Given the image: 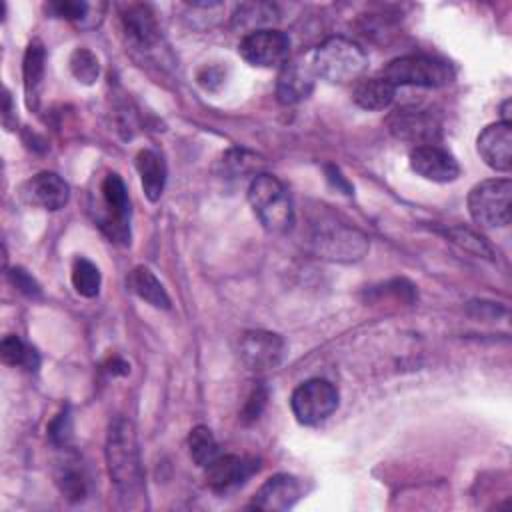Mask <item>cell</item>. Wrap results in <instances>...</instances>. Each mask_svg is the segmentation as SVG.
I'll return each mask as SVG.
<instances>
[{
  "label": "cell",
  "instance_id": "1",
  "mask_svg": "<svg viewBox=\"0 0 512 512\" xmlns=\"http://www.w3.org/2000/svg\"><path fill=\"white\" fill-rule=\"evenodd\" d=\"M106 464L120 498L128 506H136L144 496V468L136 430L124 416H116L108 426Z\"/></svg>",
  "mask_w": 512,
  "mask_h": 512
},
{
  "label": "cell",
  "instance_id": "2",
  "mask_svg": "<svg viewBox=\"0 0 512 512\" xmlns=\"http://www.w3.org/2000/svg\"><path fill=\"white\" fill-rule=\"evenodd\" d=\"M312 64L318 78L330 84H348L362 76L368 56L354 40L330 36L312 50Z\"/></svg>",
  "mask_w": 512,
  "mask_h": 512
},
{
  "label": "cell",
  "instance_id": "3",
  "mask_svg": "<svg viewBox=\"0 0 512 512\" xmlns=\"http://www.w3.org/2000/svg\"><path fill=\"white\" fill-rule=\"evenodd\" d=\"M248 202L260 224L272 234H284L294 224V206L286 186L274 176L260 172L248 184Z\"/></svg>",
  "mask_w": 512,
  "mask_h": 512
},
{
  "label": "cell",
  "instance_id": "4",
  "mask_svg": "<svg viewBox=\"0 0 512 512\" xmlns=\"http://www.w3.org/2000/svg\"><path fill=\"white\" fill-rule=\"evenodd\" d=\"M392 86H420V88H438L448 84L454 78V72L448 62L424 56L408 54L390 60L380 74Z\"/></svg>",
  "mask_w": 512,
  "mask_h": 512
},
{
  "label": "cell",
  "instance_id": "5",
  "mask_svg": "<svg viewBox=\"0 0 512 512\" xmlns=\"http://www.w3.org/2000/svg\"><path fill=\"white\" fill-rule=\"evenodd\" d=\"M512 182L508 178H490L476 184L468 194V212L484 228H502L510 224Z\"/></svg>",
  "mask_w": 512,
  "mask_h": 512
},
{
  "label": "cell",
  "instance_id": "6",
  "mask_svg": "<svg viewBox=\"0 0 512 512\" xmlns=\"http://www.w3.org/2000/svg\"><path fill=\"white\" fill-rule=\"evenodd\" d=\"M290 408L300 424L316 426L338 408V390L324 378H310L292 392Z\"/></svg>",
  "mask_w": 512,
  "mask_h": 512
},
{
  "label": "cell",
  "instance_id": "7",
  "mask_svg": "<svg viewBox=\"0 0 512 512\" xmlns=\"http://www.w3.org/2000/svg\"><path fill=\"white\" fill-rule=\"evenodd\" d=\"M238 54L250 66L276 68L290 58V38L276 28L248 30L238 44Z\"/></svg>",
  "mask_w": 512,
  "mask_h": 512
},
{
  "label": "cell",
  "instance_id": "8",
  "mask_svg": "<svg viewBox=\"0 0 512 512\" xmlns=\"http://www.w3.org/2000/svg\"><path fill=\"white\" fill-rule=\"evenodd\" d=\"M312 246L320 258L336 262H354L368 252V238L354 228L330 224L314 230Z\"/></svg>",
  "mask_w": 512,
  "mask_h": 512
},
{
  "label": "cell",
  "instance_id": "9",
  "mask_svg": "<svg viewBox=\"0 0 512 512\" xmlns=\"http://www.w3.org/2000/svg\"><path fill=\"white\" fill-rule=\"evenodd\" d=\"M102 202L106 206V216L102 218V230L114 242L130 240V200L126 186L118 174H108L100 186Z\"/></svg>",
  "mask_w": 512,
  "mask_h": 512
},
{
  "label": "cell",
  "instance_id": "10",
  "mask_svg": "<svg viewBox=\"0 0 512 512\" xmlns=\"http://www.w3.org/2000/svg\"><path fill=\"white\" fill-rule=\"evenodd\" d=\"M388 130L398 140L414 146L436 144L442 134L440 120L430 110L422 108H398L388 118Z\"/></svg>",
  "mask_w": 512,
  "mask_h": 512
},
{
  "label": "cell",
  "instance_id": "11",
  "mask_svg": "<svg viewBox=\"0 0 512 512\" xmlns=\"http://www.w3.org/2000/svg\"><path fill=\"white\" fill-rule=\"evenodd\" d=\"M240 356L252 372H268L282 364L286 356V342L280 334L250 330L240 338Z\"/></svg>",
  "mask_w": 512,
  "mask_h": 512
},
{
  "label": "cell",
  "instance_id": "12",
  "mask_svg": "<svg viewBox=\"0 0 512 512\" xmlns=\"http://www.w3.org/2000/svg\"><path fill=\"white\" fill-rule=\"evenodd\" d=\"M316 72L312 64V52L300 54L296 58H288L280 66L278 80H276V96L282 104H298L306 100L316 82Z\"/></svg>",
  "mask_w": 512,
  "mask_h": 512
},
{
  "label": "cell",
  "instance_id": "13",
  "mask_svg": "<svg viewBox=\"0 0 512 512\" xmlns=\"http://www.w3.org/2000/svg\"><path fill=\"white\" fill-rule=\"evenodd\" d=\"M410 168L430 182H452L460 176L456 158L438 144L414 146L410 152Z\"/></svg>",
  "mask_w": 512,
  "mask_h": 512
},
{
  "label": "cell",
  "instance_id": "14",
  "mask_svg": "<svg viewBox=\"0 0 512 512\" xmlns=\"http://www.w3.org/2000/svg\"><path fill=\"white\" fill-rule=\"evenodd\" d=\"M258 468L260 464L254 458L236 456V454H218L204 470H206V482L214 492H228L244 484L254 472H258Z\"/></svg>",
  "mask_w": 512,
  "mask_h": 512
},
{
  "label": "cell",
  "instance_id": "15",
  "mask_svg": "<svg viewBox=\"0 0 512 512\" xmlns=\"http://www.w3.org/2000/svg\"><path fill=\"white\" fill-rule=\"evenodd\" d=\"M476 148L486 166L496 172L512 168V124L506 120L488 124L476 138Z\"/></svg>",
  "mask_w": 512,
  "mask_h": 512
},
{
  "label": "cell",
  "instance_id": "16",
  "mask_svg": "<svg viewBox=\"0 0 512 512\" xmlns=\"http://www.w3.org/2000/svg\"><path fill=\"white\" fill-rule=\"evenodd\" d=\"M20 196L26 204L38 206L44 210H60L66 206L70 198V188L56 172H38L32 178H28L22 188Z\"/></svg>",
  "mask_w": 512,
  "mask_h": 512
},
{
  "label": "cell",
  "instance_id": "17",
  "mask_svg": "<svg viewBox=\"0 0 512 512\" xmlns=\"http://www.w3.org/2000/svg\"><path fill=\"white\" fill-rule=\"evenodd\" d=\"M300 494L302 488L294 476L274 474L256 490L250 506L266 512H284L298 502Z\"/></svg>",
  "mask_w": 512,
  "mask_h": 512
},
{
  "label": "cell",
  "instance_id": "18",
  "mask_svg": "<svg viewBox=\"0 0 512 512\" xmlns=\"http://www.w3.org/2000/svg\"><path fill=\"white\" fill-rule=\"evenodd\" d=\"M122 28L130 42H134L140 48H150L158 42L160 30L156 16L148 4H128L124 6L122 14Z\"/></svg>",
  "mask_w": 512,
  "mask_h": 512
},
{
  "label": "cell",
  "instance_id": "19",
  "mask_svg": "<svg viewBox=\"0 0 512 512\" xmlns=\"http://www.w3.org/2000/svg\"><path fill=\"white\" fill-rule=\"evenodd\" d=\"M136 170L140 174L142 190L150 202H156L166 186V162L164 158L154 150H140L136 154Z\"/></svg>",
  "mask_w": 512,
  "mask_h": 512
},
{
  "label": "cell",
  "instance_id": "20",
  "mask_svg": "<svg viewBox=\"0 0 512 512\" xmlns=\"http://www.w3.org/2000/svg\"><path fill=\"white\" fill-rule=\"evenodd\" d=\"M396 86H392L382 76L362 78L354 84L352 100L364 110H384L394 102Z\"/></svg>",
  "mask_w": 512,
  "mask_h": 512
},
{
  "label": "cell",
  "instance_id": "21",
  "mask_svg": "<svg viewBox=\"0 0 512 512\" xmlns=\"http://www.w3.org/2000/svg\"><path fill=\"white\" fill-rule=\"evenodd\" d=\"M44 64H46L44 46L38 40L30 42L24 52V62H22L24 92H26V102L30 108L38 106V92H40L42 78H44Z\"/></svg>",
  "mask_w": 512,
  "mask_h": 512
},
{
  "label": "cell",
  "instance_id": "22",
  "mask_svg": "<svg viewBox=\"0 0 512 512\" xmlns=\"http://www.w3.org/2000/svg\"><path fill=\"white\" fill-rule=\"evenodd\" d=\"M128 288L142 298L144 302H148L154 308H162L168 310L170 308V296L166 294L162 282L154 276V272L146 266H136L130 276H128Z\"/></svg>",
  "mask_w": 512,
  "mask_h": 512
},
{
  "label": "cell",
  "instance_id": "23",
  "mask_svg": "<svg viewBox=\"0 0 512 512\" xmlns=\"http://www.w3.org/2000/svg\"><path fill=\"white\" fill-rule=\"evenodd\" d=\"M56 486L70 502H80L86 496V476L76 454H64L56 466Z\"/></svg>",
  "mask_w": 512,
  "mask_h": 512
},
{
  "label": "cell",
  "instance_id": "24",
  "mask_svg": "<svg viewBox=\"0 0 512 512\" xmlns=\"http://www.w3.org/2000/svg\"><path fill=\"white\" fill-rule=\"evenodd\" d=\"M72 286L74 290L84 296V298H94L100 292V284H102V276L100 270L94 262H90L88 258L78 256L72 264Z\"/></svg>",
  "mask_w": 512,
  "mask_h": 512
},
{
  "label": "cell",
  "instance_id": "25",
  "mask_svg": "<svg viewBox=\"0 0 512 512\" xmlns=\"http://www.w3.org/2000/svg\"><path fill=\"white\" fill-rule=\"evenodd\" d=\"M188 450H190V458L202 468H206L220 454L218 442L210 432V428L206 426H196L190 430Z\"/></svg>",
  "mask_w": 512,
  "mask_h": 512
},
{
  "label": "cell",
  "instance_id": "26",
  "mask_svg": "<svg viewBox=\"0 0 512 512\" xmlns=\"http://www.w3.org/2000/svg\"><path fill=\"white\" fill-rule=\"evenodd\" d=\"M262 158L252 154V152H246V150H228L222 160H220V166H222V174L226 178H236V176H246V174H260V162Z\"/></svg>",
  "mask_w": 512,
  "mask_h": 512
},
{
  "label": "cell",
  "instance_id": "27",
  "mask_svg": "<svg viewBox=\"0 0 512 512\" xmlns=\"http://www.w3.org/2000/svg\"><path fill=\"white\" fill-rule=\"evenodd\" d=\"M0 356L2 362L8 366H22L28 370H34L38 366V356L34 350H30L18 336L8 334L4 336L0 344Z\"/></svg>",
  "mask_w": 512,
  "mask_h": 512
},
{
  "label": "cell",
  "instance_id": "28",
  "mask_svg": "<svg viewBox=\"0 0 512 512\" xmlns=\"http://www.w3.org/2000/svg\"><path fill=\"white\" fill-rule=\"evenodd\" d=\"M70 72L82 84H94L100 74L98 58L88 48H76L70 54Z\"/></svg>",
  "mask_w": 512,
  "mask_h": 512
},
{
  "label": "cell",
  "instance_id": "29",
  "mask_svg": "<svg viewBox=\"0 0 512 512\" xmlns=\"http://www.w3.org/2000/svg\"><path fill=\"white\" fill-rule=\"evenodd\" d=\"M100 4H88V2H78V0H60V2H50L46 10L56 16L64 18L70 22H76L80 26H86V20L92 16V10H96Z\"/></svg>",
  "mask_w": 512,
  "mask_h": 512
},
{
  "label": "cell",
  "instance_id": "30",
  "mask_svg": "<svg viewBox=\"0 0 512 512\" xmlns=\"http://www.w3.org/2000/svg\"><path fill=\"white\" fill-rule=\"evenodd\" d=\"M446 234L450 236V240H454L456 244H460L468 252H474V254L486 256V258L492 256V252H490L488 244L484 242V238H480L478 234H474V232H470L466 228H450Z\"/></svg>",
  "mask_w": 512,
  "mask_h": 512
},
{
  "label": "cell",
  "instance_id": "31",
  "mask_svg": "<svg viewBox=\"0 0 512 512\" xmlns=\"http://www.w3.org/2000/svg\"><path fill=\"white\" fill-rule=\"evenodd\" d=\"M72 436V416L68 408H64L60 414L54 416V420L48 424V438L54 446H64L68 444Z\"/></svg>",
  "mask_w": 512,
  "mask_h": 512
},
{
  "label": "cell",
  "instance_id": "32",
  "mask_svg": "<svg viewBox=\"0 0 512 512\" xmlns=\"http://www.w3.org/2000/svg\"><path fill=\"white\" fill-rule=\"evenodd\" d=\"M266 398H268V392H266L264 384L258 382V384L252 388V392H250V396H248V400H246V404H244V408H242V420H244V422H254V420H258V416L262 414V410H264V406H266Z\"/></svg>",
  "mask_w": 512,
  "mask_h": 512
},
{
  "label": "cell",
  "instance_id": "33",
  "mask_svg": "<svg viewBox=\"0 0 512 512\" xmlns=\"http://www.w3.org/2000/svg\"><path fill=\"white\" fill-rule=\"evenodd\" d=\"M10 280H12V284H14L22 294H26V296H38V294H40L38 282H36L24 268H20V266H16V268L10 270Z\"/></svg>",
  "mask_w": 512,
  "mask_h": 512
},
{
  "label": "cell",
  "instance_id": "34",
  "mask_svg": "<svg viewBox=\"0 0 512 512\" xmlns=\"http://www.w3.org/2000/svg\"><path fill=\"white\" fill-rule=\"evenodd\" d=\"M128 364L126 362H122V360H118V358H114L112 362H110V372L112 374H128Z\"/></svg>",
  "mask_w": 512,
  "mask_h": 512
}]
</instances>
